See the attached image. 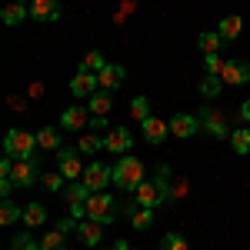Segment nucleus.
Instances as JSON below:
<instances>
[{"mask_svg": "<svg viewBox=\"0 0 250 250\" xmlns=\"http://www.w3.org/2000/svg\"><path fill=\"white\" fill-rule=\"evenodd\" d=\"M114 250H117V247H114Z\"/></svg>", "mask_w": 250, "mask_h": 250, "instance_id": "ea45409f", "label": "nucleus"}, {"mask_svg": "<svg viewBox=\"0 0 250 250\" xmlns=\"http://www.w3.org/2000/svg\"><path fill=\"white\" fill-rule=\"evenodd\" d=\"M60 17V3L57 0H30V20H40V23H50V20Z\"/></svg>", "mask_w": 250, "mask_h": 250, "instance_id": "4468645a", "label": "nucleus"}, {"mask_svg": "<svg viewBox=\"0 0 250 250\" xmlns=\"http://www.w3.org/2000/svg\"><path fill=\"white\" fill-rule=\"evenodd\" d=\"M204 127H200V117H193V114H177L170 120V134L173 137H180V140H190L193 134H200Z\"/></svg>", "mask_w": 250, "mask_h": 250, "instance_id": "1a4fd4ad", "label": "nucleus"}, {"mask_svg": "<svg viewBox=\"0 0 250 250\" xmlns=\"http://www.w3.org/2000/svg\"><path fill=\"white\" fill-rule=\"evenodd\" d=\"M240 120H250V100H244V107H240Z\"/></svg>", "mask_w": 250, "mask_h": 250, "instance_id": "c9c22d12", "label": "nucleus"}, {"mask_svg": "<svg viewBox=\"0 0 250 250\" xmlns=\"http://www.w3.org/2000/svg\"><path fill=\"white\" fill-rule=\"evenodd\" d=\"M77 150L80 154H100V150H107V137L104 134H83L77 140Z\"/></svg>", "mask_w": 250, "mask_h": 250, "instance_id": "4be33fe9", "label": "nucleus"}, {"mask_svg": "<svg viewBox=\"0 0 250 250\" xmlns=\"http://www.w3.org/2000/svg\"><path fill=\"white\" fill-rule=\"evenodd\" d=\"M97 90H100L97 74H90V70H77L74 74V80H70V94L74 97H94Z\"/></svg>", "mask_w": 250, "mask_h": 250, "instance_id": "9d476101", "label": "nucleus"}, {"mask_svg": "<svg viewBox=\"0 0 250 250\" xmlns=\"http://www.w3.org/2000/svg\"><path fill=\"white\" fill-rule=\"evenodd\" d=\"M10 107L14 110H23V97H10Z\"/></svg>", "mask_w": 250, "mask_h": 250, "instance_id": "e433bc0d", "label": "nucleus"}, {"mask_svg": "<svg viewBox=\"0 0 250 250\" xmlns=\"http://www.w3.org/2000/svg\"><path fill=\"white\" fill-rule=\"evenodd\" d=\"M37 147L40 150H60V130L57 127H43V130H37Z\"/></svg>", "mask_w": 250, "mask_h": 250, "instance_id": "b1692460", "label": "nucleus"}, {"mask_svg": "<svg viewBox=\"0 0 250 250\" xmlns=\"http://www.w3.org/2000/svg\"><path fill=\"white\" fill-rule=\"evenodd\" d=\"M124 210L130 217V227H134V230H150V227H154V210H150V207H140L134 200V207H124Z\"/></svg>", "mask_w": 250, "mask_h": 250, "instance_id": "f3484780", "label": "nucleus"}, {"mask_svg": "<svg viewBox=\"0 0 250 250\" xmlns=\"http://www.w3.org/2000/svg\"><path fill=\"white\" fill-rule=\"evenodd\" d=\"M147 180V173H144V160L134 154H124L120 160L114 164V187L124 193H134L140 184Z\"/></svg>", "mask_w": 250, "mask_h": 250, "instance_id": "f257e3e1", "label": "nucleus"}, {"mask_svg": "<svg viewBox=\"0 0 250 250\" xmlns=\"http://www.w3.org/2000/svg\"><path fill=\"white\" fill-rule=\"evenodd\" d=\"M117 217H120V204H117L114 193L100 190V193H90V200H87V220H97V224H114Z\"/></svg>", "mask_w": 250, "mask_h": 250, "instance_id": "f03ea898", "label": "nucleus"}, {"mask_svg": "<svg viewBox=\"0 0 250 250\" xmlns=\"http://www.w3.org/2000/svg\"><path fill=\"white\" fill-rule=\"evenodd\" d=\"M80 154V150H77ZM74 154V147H60L57 150V164H60V173L67 177V180H83V164H80V157Z\"/></svg>", "mask_w": 250, "mask_h": 250, "instance_id": "423d86ee", "label": "nucleus"}, {"mask_svg": "<svg viewBox=\"0 0 250 250\" xmlns=\"http://www.w3.org/2000/svg\"><path fill=\"white\" fill-rule=\"evenodd\" d=\"M60 250H67V247H60Z\"/></svg>", "mask_w": 250, "mask_h": 250, "instance_id": "58836bf2", "label": "nucleus"}, {"mask_svg": "<svg viewBox=\"0 0 250 250\" xmlns=\"http://www.w3.org/2000/svg\"><path fill=\"white\" fill-rule=\"evenodd\" d=\"M220 90H224V80H220V77L207 74V77L200 80V97H207V100H217V97H220Z\"/></svg>", "mask_w": 250, "mask_h": 250, "instance_id": "393cba45", "label": "nucleus"}, {"mask_svg": "<svg viewBox=\"0 0 250 250\" xmlns=\"http://www.w3.org/2000/svg\"><path fill=\"white\" fill-rule=\"evenodd\" d=\"M14 250H43V247H40L30 233H17V237H14Z\"/></svg>", "mask_w": 250, "mask_h": 250, "instance_id": "473e14b6", "label": "nucleus"}, {"mask_svg": "<svg viewBox=\"0 0 250 250\" xmlns=\"http://www.w3.org/2000/svg\"><path fill=\"white\" fill-rule=\"evenodd\" d=\"M197 43H200V50H204V54H217V50H220V43H224V37H220L217 30H204V34L197 37Z\"/></svg>", "mask_w": 250, "mask_h": 250, "instance_id": "a878e982", "label": "nucleus"}, {"mask_svg": "<svg viewBox=\"0 0 250 250\" xmlns=\"http://www.w3.org/2000/svg\"><path fill=\"white\" fill-rule=\"evenodd\" d=\"M200 127H204L210 137H217V140H227V137H230L224 114H220V110H213V107H204V110H200Z\"/></svg>", "mask_w": 250, "mask_h": 250, "instance_id": "0eeeda50", "label": "nucleus"}, {"mask_svg": "<svg viewBox=\"0 0 250 250\" xmlns=\"http://www.w3.org/2000/svg\"><path fill=\"white\" fill-rule=\"evenodd\" d=\"M240 30H244V20L237 17V14L224 17V20H220V27H217V34L224 37V43H227V40H237V37H240Z\"/></svg>", "mask_w": 250, "mask_h": 250, "instance_id": "5701e85b", "label": "nucleus"}, {"mask_svg": "<svg viewBox=\"0 0 250 250\" xmlns=\"http://www.w3.org/2000/svg\"><path fill=\"white\" fill-rule=\"evenodd\" d=\"M117 250H134V247H127V240H120V244H117Z\"/></svg>", "mask_w": 250, "mask_h": 250, "instance_id": "4c0bfd02", "label": "nucleus"}, {"mask_svg": "<svg viewBox=\"0 0 250 250\" xmlns=\"http://www.w3.org/2000/svg\"><path fill=\"white\" fill-rule=\"evenodd\" d=\"M220 80H224L227 87H244V83H250V63L247 60H227Z\"/></svg>", "mask_w": 250, "mask_h": 250, "instance_id": "6e6552de", "label": "nucleus"}, {"mask_svg": "<svg viewBox=\"0 0 250 250\" xmlns=\"http://www.w3.org/2000/svg\"><path fill=\"white\" fill-rule=\"evenodd\" d=\"M140 127H144V140L147 144H164V137L170 134V124H164L160 117H147Z\"/></svg>", "mask_w": 250, "mask_h": 250, "instance_id": "dca6fc26", "label": "nucleus"}, {"mask_svg": "<svg viewBox=\"0 0 250 250\" xmlns=\"http://www.w3.org/2000/svg\"><path fill=\"white\" fill-rule=\"evenodd\" d=\"M40 180H43V187H47V190L50 193H57L60 187H63V180H67V177H63V173H43V177H40Z\"/></svg>", "mask_w": 250, "mask_h": 250, "instance_id": "72a5a7b5", "label": "nucleus"}, {"mask_svg": "<svg viewBox=\"0 0 250 250\" xmlns=\"http://www.w3.org/2000/svg\"><path fill=\"white\" fill-rule=\"evenodd\" d=\"M130 117L140 120V124H144L147 117H154L150 114V100H147V97H134V100H130Z\"/></svg>", "mask_w": 250, "mask_h": 250, "instance_id": "bb28decb", "label": "nucleus"}, {"mask_svg": "<svg viewBox=\"0 0 250 250\" xmlns=\"http://www.w3.org/2000/svg\"><path fill=\"white\" fill-rule=\"evenodd\" d=\"M17 220H23V207L14 204L10 197H3V204H0V224H3V227H14Z\"/></svg>", "mask_w": 250, "mask_h": 250, "instance_id": "412c9836", "label": "nucleus"}, {"mask_svg": "<svg viewBox=\"0 0 250 250\" xmlns=\"http://www.w3.org/2000/svg\"><path fill=\"white\" fill-rule=\"evenodd\" d=\"M97 80H100V90H110V94H114L117 87L127 80V70H124L120 63H107V67L97 74Z\"/></svg>", "mask_w": 250, "mask_h": 250, "instance_id": "ddd939ff", "label": "nucleus"}, {"mask_svg": "<svg viewBox=\"0 0 250 250\" xmlns=\"http://www.w3.org/2000/svg\"><path fill=\"white\" fill-rule=\"evenodd\" d=\"M230 144H233L237 154H250V130L247 127H237V130L230 134Z\"/></svg>", "mask_w": 250, "mask_h": 250, "instance_id": "cd10ccee", "label": "nucleus"}, {"mask_svg": "<svg viewBox=\"0 0 250 250\" xmlns=\"http://www.w3.org/2000/svg\"><path fill=\"white\" fill-rule=\"evenodd\" d=\"M40 177V160L37 157H27V160H14V170H10V180L17 184L20 190H27V187H34Z\"/></svg>", "mask_w": 250, "mask_h": 250, "instance_id": "20e7f679", "label": "nucleus"}, {"mask_svg": "<svg viewBox=\"0 0 250 250\" xmlns=\"http://www.w3.org/2000/svg\"><path fill=\"white\" fill-rule=\"evenodd\" d=\"M90 127H94L97 134H104V130H114V127H110V120H107V117H94V114H90Z\"/></svg>", "mask_w": 250, "mask_h": 250, "instance_id": "f704fd0d", "label": "nucleus"}, {"mask_svg": "<svg viewBox=\"0 0 250 250\" xmlns=\"http://www.w3.org/2000/svg\"><path fill=\"white\" fill-rule=\"evenodd\" d=\"M83 184L90 187V193L107 190V184H114V167H107V164H90V167L83 170Z\"/></svg>", "mask_w": 250, "mask_h": 250, "instance_id": "39448f33", "label": "nucleus"}, {"mask_svg": "<svg viewBox=\"0 0 250 250\" xmlns=\"http://www.w3.org/2000/svg\"><path fill=\"white\" fill-rule=\"evenodd\" d=\"M110 107H114V97H110V90H97L90 100H87V110L94 117H107L110 114Z\"/></svg>", "mask_w": 250, "mask_h": 250, "instance_id": "6ab92c4d", "label": "nucleus"}, {"mask_svg": "<svg viewBox=\"0 0 250 250\" xmlns=\"http://www.w3.org/2000/svg\"><path fill=\"white\" fill-rule=\"evenodd\" d=\"M104 67H107V60H104L100 50H90V54L83 57V63H80V70H90V74H100Z\"/></svg>", "mask_w": 250, "mask_h": 250, "instance_id": "c85d7f7f", "label": "nucleus"}, {"mask_svg": "<svg viewBox=\"0 0 250 250\" xmlns=\"http://www.w3.org/2000/svg\"><path fill=\"white\" fill-rule=\"evenodd\" d=\"M130 147H134V134L127 130V127H114V130H107V150L110 154H130Z\"/></svg>", "mask_w": 250, "mask_h": 250, "instance_id": "f8f14e48", "label": "nucleus"}, {"mask_svg": "<svg viewBox=\"0 0 250 250\" xmlns=\"http://www.w3.org/2000/svg\"><path fill=\"white\" fill-rule=\"evenodd\" d=\"M3 154L14 157V160H27V157H37V134H27V130H7L3 137Z\"/></svg>", "mask_w": 250, "mask_h": 250, "instance_id": "7ed1b4c3", "label": "nucleus"}, {"mask_svg": "<svg viewBox=\"0 0 250 250\" xmlns=\"http://www.w3.org/2000/svg\"><path fill=\"white\" fill-rule=\"evenodd\" d=\"M60 127L63 130H87L90 127V110L87 107H67L60 114Z\"/></svg>", "mask_w": 250, "mask_h": 250, "instance_id": "9b49d317", "label": "nucleus"}, {"mask_svg": "<svg viewBox=\"0 0 250 250\" xmlns=\"http://www.w3.org/2000/svg\"><path fill=\"white\" fill-rule=\"evenodd\" d=\"M160 250H190V247H187V240L180 233H164L160 237Z\"/></svg>", "mask_w": 250, "mask_h": 250, "instance_id": "c756f323", "label": "nucleus"}, {"mask_svg": "<svg viewBox=\"0 0 250 250\" xmlns=\"http://www.w3.org/2000/svg\"><path fill=\"white\" fill-rule=\"evenodd\" d=\"M40 247H43V250H60V247H63V230H60V227H54V230L40 240Z\"/></svg>", "mask_w": 250, "mask_h": 250, "instance_id": "2f4dec72", "label": "nucleus"}, {"mask_svg": "<svg viewBox=\"0 0 250 250\" xmlns=\"http://www.w3.org/2000/svg\"><path fill=\"white\" fill-rule=\"evenodd\" d=\"M43 220H47V207H43V204H27V207H23V227H27V230L43 227Z\"/></svg>", "mask_w": 250, "mask_h": 250, "instance_id": "aec40b11", "label": "nucleus"}, {"mask_svg": "<svg viewBox=\"0 0 250 250\" xmlns=\"http://www.w3.org/2000/svg\"><path fill=\"white\" fill-rule=\"evenodd\" d=\"M104 224H97V220H80L77 224V240L83 247H100V237H104Z\"/></svg>", "mask_w": 250, "mask_h": 250, "instance_id": "2eb2a0df", "label": "nucleus"}, {"mask_svg": "<svg viewBox=\"0 0 250 250\" xmlns=\"http://www.w3.org/2000/svg\"><path fill=\"white\" fill-rule=\"evenodd\" d=\"M224 63H227V60H220L217 54H204V74L220 77V74H224Z\"/></svg>", "mask_w": 250, "mask_h": 250, "instance_id": "7c9ffc66", "label": "nucleus"}, {"mask_svg": "<svg viewBox=\"0 0 250 250\" xmlns=\"http://www.w3.org/2000/svg\"><path fill=\"white\" fill-rule=\"evenodd\" d=\"M27 17H30V7H27V3H20V0L7 3V7L0 10V20H3L7 27H17V23H23Z\"/></svg>", "mask_w": 250, "mask_h": 250, "instance_id": "a211bd4d", "label": "nucleus"}]
</instances>
